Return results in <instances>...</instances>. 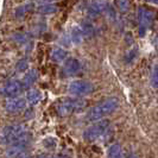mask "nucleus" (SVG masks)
<instances>
[{
  "mask_svg": "<svg viewBox=\"0 0 158 158\" xmlns=\"http://www.w3.org/2000/svg\"><path fill=\"white\" fill-rule=\"evenodd\" d=\"M119 99L118 98H107L102 101H100L99 103H96L95 106H93L89 111H88L86 118L89 121H98L101 120L105 117L112 114L113 112L117 111V108L119 107Z\"/></svg>",
  "mask_w": 158,
  "mask_h": 158,
  "instance_id": "obj_1",
  "label": "nucleus"
},
{
  "mask_svg": "<svg viewBox=\"0 0 158 158\" xmlns=\"http://www.w3.org/2000/svg\"><path fill=\"white\" fill-rule=\"evenodd\" d=\"M87 107V101L82 98H62L55 103V110L60 117H68Z\"/></svg>",
  "mask_w": 158,
  "mask_h": 158,
  "instance_id": "obj_2",
  "label": "nucleus"
},
{
  "mask_svg": "<svg viewBox=\"0 0 158 158\" xmlns=\"http://www.w3.org/2000/svg\"><path fill=\"white\" fill-rule=\"evenodd\" d=\"M29 132L25 125H8L0 131V144L12 145L17 142H20L29 137Z\"/></svg>",
  "mask_w": 158,
  "mask_h": 158,
  "instance_id": "obj_3",
  "label": "nucleus"
},
{
  "mask_svg": "<svg viewBox=\"0 0 158 158\" xmlns=\"http://www.w3.org/2000/svg\"><path fill=\"white\" fill-rule=\"evenodd\" d=\"M108 128H110V121L108 120H106V119L98 120L93 125H90L85 130L83 138L87 142H96L107 133Z\"/></svg>",
  "mask_w": 158,
  "mask_h": 158,
  "instance_id": "obj_4",
  "label": "nucleus"
},
{
  "mask_svg": "<svg viewBox=\"0 0 158 158\" xmlns=\"http://www.w3.org/2000/svg\"><path fill=\"white\" fill-rule=\"evenodd\" d=\"M68 92L75 98H85L94 92V86L88 81L77 80L70 82V85L68 86Z\"/></svg>",
  "mask_w": 158,
  "mask_h": 158,
  "instance_id": "obj_5",
  "label": "nucleus"
},
{
  "mask_svg": "<svg viewBox=\"0 0 158 158\" xmlns=\"http://www.w3.org/2000/svg\"><path fill=\"white\" fill-rule=\"evenodd\" d=\"M23 89V86H22V81L19 80H11L6 82L1 89H0V94L5 98H16L18 95L22 93Z\"/></svg>",
  "mask_w": 158,
  "mask_h": 158,
  "instance_id": "obj_6",
  "label": "nucleus"
},
{
  "mask_svg": "<svg viewBox=\"0 0 158 158\" xmlns=\"http://www.w3.org/2000/svg\"><path fill=\"white\" fill-rule=\"evenodd\" d=\"M30 140H31V135L26 137L25 139L20 140V142H17V143H15V144H12V145H10V148H8L7 150H6V152H5L6 157L17 158V157H19L20 155L25 153L26 149H27L29 145H30Z\"/></svg>",
  "mask_w": 158,
  "mask_h": 158,
  "instance_id": "obj_7",
  "label": "nucleus"
},
{
  "mask_svg": "<svg viewBox=\"0 0 158 158\" xmlns=\"http://www.w3.org/2000/svg\"><path fill=\"white\" fill-rule=\"evenodd\" d=\"M26 99L24 98H10L6 103H5V110L7 113L11 114H17V113H20L26 108Z\"/></svg>",
  "mask_w": 158,
  "mask_h": 158,
  "instance_id": "obj_8",
  "label": "nucleus"
},
{
  "mask_svg": "<svg viewBox=\"0 0 158 158\" xmlns=\"http://www.w3.org/2000/svg\"><path fill=\"white\" fill-rule=\"evenodd\" d=\"M81 69V63L76 58H68L63 63V67L61 69V75L63 77H70L73 75H76Z\"/></svg>",
  "mask_w": 158,
  "mask_h": 158,
  "instance_id": "obj_9",
  "label": "nucleus"
},
{
  "mask_svg": "<svg viewBox=\"0 0 158 158\" xmlns=\"http://www.w3.org/2000/svg\"><path fill=\"white\" fill-rule=\"evenodd\" d=\"M37 77H38V75H37V71L35 70V69H32V70H30L29 73H26L25 76L23 77V80H22L23 89H29V88L31 87L32 85L36 82Z\"/></svg>",
  "mask_w": 158,
  "mask_h": 158,
  "instance_id": "obj_10",
  "label": "nucleus"
},
{
  "mask_svg": "<svg viewBox=\"0 0 158 158\" xmlns=\"http://www.w3.org/2000/svg\"><path fill=\"white\" fill-rule=\"evenodd\" d=\"M42 99V93H40L38 89H31L27 92L26 95V101L30 103V105H37Z\"/></svg>",
  "mask_w": 158,
  "mask_h": 158,
  "instance_id": "obj_11",
  "label": "nucleus"
},
{
  "mask_svg": "<svg viewBox=\"0 0 158 158\" xmlns=\"http://www.w3.org/2000/svg\"><path fill=\"white\" fill-rule=\"evenodd\" d=\"M65 58H67V51L63 50V49H61V48H56L52 50V54H51V60L54 61V62H57V63H60V62H63L65 61Z\"/></svg>",
  "mask_w": 158,
  "mask_h": 158,
  "instance_id": "obj_12",
  "label": "nucleus"
},
{
  "mask_svg": "<svg viewBox=\"0 0 158 158\" xmlns=\"http://www.w3.org/2000/svg\"><path fill=\"white\" fill-rule=\"evenodd\" d=\"M107 156L108 158H123V150L121 146L118 144H113L110 146V149L107 151Z\"/></svg>",
  "mask_w": 158,
  "mask_h": 158,
  "instance_id": "obj_13",
  "label": "nucleus"
},
{
  "mask_svg": "<svg viewBox=\"0 0 158 158\" xmlns=\"http://www.w3.org/2000/svg\"><path fill=\"white\" fill-rule=\"evenodd\" d=\"M38 12L40 15H52L57 12V6L54 4H43L38 7Z\"/></svg>",
  "mask_w": 158,
  "mask_h": 158,
  "instance_id": "obj_14",
  "label": "nucleus"
},
{
  "mask_svg": "<svg viewBox=\"0 0 158 158\" xmlns=\"http://www.w3.org/2000/svg\"><path fill=\"white\" fill-rule=\"evenodd\" d=\"M33 7V5H32L31 2H29V4H25V5H22V6H19V7L16 10V12H15V15H16L17 18H22L24 17L27 12H30Z\"/></svg>",
  "mask_w": 158,
  "mask_h": 158,
  "instance_id": "obj_15",
  "label": "nucleus"
},
{
  "mask_svg": "<svg viewBox=\"0 0 158 158\" xmlns=\"http://www.w3.org/2000/svg\"><path fill=\"white\" fill-rule=\"evenodd\" d=\"M43 144H44V146L47 148L48 150H54L56 146V142L52 138H47V139L43 142Z\"/></svg>",
  "mask_w": 158,
  "mask_h": 158,
  "instance_id": "obj_16",
  "label": "nucleus"
},
{
  "mask_svg": "<svg viewBox=\"0 0 158 158\" xmlns=\"http://www.w3.org/2000/svg\"><path fill=\"white\" fill-rule=\"evenodd\" d=\"M151 82H152V86H153V87H158V65H156L155 70L152 73Z\"/></svg>",
  "mask_w": 158,
  "mask_h": 158,
  "instance_id": "obj_17",
  "label": "nucleus"
},
{
  "mask_svg": "<svg viewBox=\"0 0 158 158\" xmlns=\"http://www.w3.org/2000/svg\"><path fill=\"white\" fill-rule=\"evenodd\" d=\"M27 69V60H22L17 64V70L19 71H25Z\"/></svg>",
  "mask_w": 158,
  "mask_h": 158,
  "instance_id": "obj_18",
  "label": "nucleus"
},
{
  "mask_svg": "<svg viewBox=\"0 0 158 158\" xmlns=\"http://www.w3.org/2000/svg\"><path fill=\"white\" fill-rule=\"evenodd\" d=\"M17 158H32L30 155H25V153H23V155H20L19 157H17Z\"/></svg>",
  "mask_w": 158,
  "mask_h": 158,
  "instance_id": "obj_19",
  "label": "nucleus"
},
{
  "mask_svg": "<svg viewBox=\"0 0 158 158\" xmlns=\"http://www.w3.org/2000/svg\"><path fill=\"white\" fill-rule=\"evenodd\" d=\"M37 158H48V157H47V156H43V155H42V156H38Z\"/></svg>",
  "mask_w": 158,
  "mask_h": 158,
  "instance_id": "obj_20",
  "label": "nucleus"
},
{
  "mask_svg": "<svg viewBox=\"0 0 158 158\" xmlns=\"http://www.w3.org/2000/svg\"><path fill=\"white\" fill-rule=\"evenodd\" d=\"M149 1H151V2H157L158 4V0H149Z\"/></svg>",
  "mask_w": 158,
  "mask_h": 158,
  "instance_id": "obj_21",
  "label": "nucleus"
},
{
  "mask_svg": "<svg viewBox=\"0 0 158 158\" xmlns=\"http://www.w3.org/2000/svg\"><path fill=\"white\" fill-rule=\"evenodd\" d=\"M42 1H44V2H45V1H48V0H42Z\"/></svg>",
  "mask_w": 158,
  "mask_h": 158,
  "instance_id": "obj_22",
  "label": "nucleus"
},
{
  "mask_svg": "<svg viewBox=\"0 0 158 158\" xmlns=\"http://www.w3.org/2000/svg\"><path fill=\"white\" fill-rule=\"evenodd\" d=\"M52 158H61V157H52Z\"/></svg>",
  "mask_w": 158,
  "mask_h": 158,
  "instance_id": "obj_23",
  "label": "nucleus"
}]
</instances>
